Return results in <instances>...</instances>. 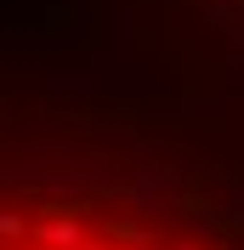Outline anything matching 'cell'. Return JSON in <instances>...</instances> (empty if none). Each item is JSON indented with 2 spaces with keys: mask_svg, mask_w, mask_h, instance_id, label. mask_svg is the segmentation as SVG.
<instances>
[{
  "mask_svg": "<svg viewBox=\"0 0 244 250\" xmlns=\"http://www.w3.org/2000/svg\"><path fill=\"white\" fill-rule=\"evenodd\" d=\"M0 250H244L193 210H159L131 193L17 188L0 193Z\"/></svg>",
  "mask_w": 244,
  "mask_h": 250,
  "instance_id": "obj_1",
  "label": "cell"
}]
</instances>
